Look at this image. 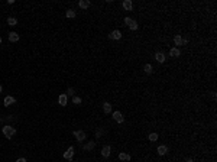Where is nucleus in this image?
<instances>
[{
	"mask_svg": "<svg viewBox=\"0 0 217 162\" xmlns=\"http://www.w3.org/2000/svg\"><path fill=\"white\" fill-rule=\"evenodd\" d=\"M167 152H168V148L165 146V145L158 146V153H159V155H167Z\"/></svg>",
	"mask_w": 217,
	"mask_h": 162,
	"instance_id": "nucleus-15",
	"label": "nucleus"
},
{
	"mask_svg": "<svg viewBox=\"0 0 217 162\" xmlns=\"http://www.w3.org/2000/svg\"><path fill=\"white\" fill-rule=\"evenodd\" d=\"M9 40L10 42H18L19 40V35L16 33V32H10L9 33Z\"/></svg>",
	"mask_w": 217,
	"mask_h": 162,
	"instance_id": "nucleus-13",
	"label": "nucleus"
},
{
	"mask_svg": "<svg viewBox=\"0 0 217 162\" xmlns=\"http://www.w3.org/2000/svg\"><path fill=\"white\" fill-rule=\"evenodd\" d=\"M148 139L151 140V142H156V140H158V133H151Z\"/></svg>",
	"mask_w": 217,
	"mask_h": 162,
	"instance_id": "nucleus-23",
	"label": "nucleus"
},
{
	"mask_svg": "<svg viewBox=\"0 0 217 162\" xmlns=\"http://www.w3.org/2000/svg\"><path fill=\"white\" fill-rule=\"evenodd\" d=\"M78 6H80L81 9H87V7L90 6V2H88V0H81V2H78Z\"/></svg>",
	"mask_w": 217,
	"mask_h": 162,
	"instance_id": "nucleus-16",
	"label": "nucleus"
},
{
	"mask_svg": "<svg viewBox=\"0 0 217 162\" xmlns=\"http://www.w3.org/2000/svg\"><path fill=\"white\" fill-rule=\"evenodd\" d=\"M65 16H67L68 19H72V18H75V12L72 9H68L67 12H65Z\"/></svg>",
	"mask_w": 217,
	"mask_h": 162,
	"instance_id": "nucleus-19",
	"label": "nucleus"
},
{
	"mask_svg": "<svg viewBox=\"0 0 217 162\" xmlns=\"http://www.w3.org/2000/svg\"><path fill=\"white\" fill-rule=\"evenodd\" d=\"M110 146L109 145H106V146H103V149H101V155L104 156V158H109V155H110Z\"/></svg>",
	"mask_w": 217,
	"mask_h": 162,
	"instance_id": "nucleus-10",
	"label": "nucleus"
},
{
	"mask_svg": "<svg viewBox=\"0 0 217 162\" xmlns=\"http://www.w3.org/2000/svg\"><path fill=\"white\" fill-rule=\"evenodd\" d=\"M169 55L172 56V58H177V56L181 55V51L178 49V48H172V49L169 51Z\"/></svg>",
	"mask_w": 217,
	"mask_h": 162,
	"instance_id": "nucleus-12",
	"label": "nucleus"
},
{
	"mask_svg": "<svg viewBox=\"0 0 217 162\" xmlns=\"http://www.w3.org/2000/svg\"><path fill=\"white\" fill-rule=\"evenodd\" d=\"M109 38H110V39H116L117 40V39H120L122 38V33H120V31H113L112 33L109 35Z\"/></svg>",
	"mask_w": 217,
	"mask_h": 162,
	"instance_id": "nucleus-8",
	"label": "nucleus"
},
{
	"mask_svg": "<svg viewBox=\"0 0 217 162\" xmlns=\"http://www.w3.org/2000/svg\"><path fill=\"white\" fill-rule=\"evenodd\" d=\"M16 162H26V159H25V158H19Z\"/></svg>",
	"mask_w": 217,
	"mask_h": 162,
	"instance_id": "nucleus-26",
	"label": "nucleus"
},
{
	"mask_svg": "<svg viewBox=\"0 0 217 162\" xmlns=\"http://www.w3.org/2000/svg\"><path fill=\"white\" fill-rule=\"evenodd\" d=\"M67 96H74V88H68V94Z\"/></svg>",
	"mask_w": 217,
	"mask_h": 162,
	"instance_id": "nucleus-25",
	"label": "nucleus"
},
{
	"mask_svg": "<svg viewBox=\"0 0 217 162\" xmlns=\"http://www.w3.org/2000/svg\"><path fill=\"white\" fill-rule=\"evenodd\" d=\"M0 44H2V36H0Z\"/></svg>",
	"mask_w": 217,
	"mask_h": 162,
	"instance_id": "nucleus-29",
	"label": "nucleus"
},
{
	"mask_svg": "<svg viewBox=\"0 0 217 162\" xmlns=\"http://www.w3.org/2000/svg\"><path fill=\"white\" fill-rule=\"evenodd\" d=\"M2 132H3V135L7 137V139H12V137L16 135V129L12 128V126H4V128L2 129Z\"/></svg>",
	"mask_w": 217,
	"mask_h": 162,
	"instance_id": "nucleus-1",
	"label": "nucleus"
},
{
	"mask_svg": "<svg viewBox=\"0 0 217 162\" xmlns=\"http://www.w3.org/2000/svg\"><path fill=\"white\" fill-rule=\"evenodd\" d=\"M67 100H68V96L67 94H61V96L58 97V101L61 106H67Z\"/></svg>",
	"mask_w": 217,
	"mask_h": 162,
	"instance_id": "nucleus-9",
	"label": "nucleus"
},
{
	"mask_svg": "<svg viewBox=\"0 0 217 162\" xmlns=\"http://www.w3.org/2000/svg\"><path fill=\"white\" fill-rule=\"evenodd\" d=\"M113 119H115L117 123H123L124 122V117H123V114H122L120 112H115L113 113Z\"/></svg>",
	"mask_w": 217,
	"mask_h": 162,
	"instance_id": "nucleus-5",
	"label": "nucleus"
},
{
	"mask_svg": "<svg viewBox=\"0 0 217 162\" xmlns=\"http://www.w3.org/2000/svg\"><path fill=\"white\" fill-rule=\"evenodd\" d=\"M72 156H74V148H70V149H67L64 152V159H67V161H71Z\"/></svg>",
	"mask_w": 217,
	"mask_h": 162,
	"instance_id": "nucleus-3",
	"label": "nucleus"
},
{
	"mask_svg": "<svg viewBox=\"0 0 217 162\" xmlns=\"http://www.w3.org/2000/svg\"><path fill=\"white\" fill-rule=\"evenodd\" d=\"M2 90H3V88H2V85H0V93H2Z\"/></svg>",
	"mask_w": 217,
	"mask_h": 162,
	"instance_id": "nucleus-28",
	"label": "nucleus"
},
{
	"mask_svg": "<svg viewBox=\"0 0 217 162\" xmlns=\"http://www.w3.org/2000/svg\"><path fill=\"white\" fill-rule=\"evenodd\" d=\"M74 136H75V139H77L78 142H83V140L85 139V132H83V130H75V132H74Z\"/></svg>",
	"mask_w": 217,
	"mask_h": 162,
	"instance_id": "nucleus-4",
	"label": "nucleus"
},
{
	"mask_svg": "<svg viewBox=\"0 0 217 162\" xmlns=\"http://www.w3.org/2000/svg\"><path fill=\"white\" fill-rule=\"evenodd\" d=\"M103 110H104V113H112V104L110 103H104L103 104Z\"/></svg>",
	"mask_w": 217,
	"mask_h": 162,
	"instance_id": "nucleus-18",
	"label": "nucleus"
},
{
	"mask_svg": "<svg viewBox=\"0 0 217 162\" xmlns=\"http://www.w3.org/2000/svg\"><path fill=\"white\" fill-rule=\"evenodd\" d=\"M185 162H194V161H192V159H187Z\"/></svg>",
	"mask_w": 217,
	"mask_h": 162,
	"instance_id": "nucleus-27",
	"label": "nucleus"
},
{
	"mask_svg": "<svg viewBox=\"0 0 217 162\" xmlns=\"http://www.w3.org/2000/svg\"><path fill=\"white\" fill-rule=\"evenodd\" d=\"M7 23H9L10 26H15V25H18V20H16V18H12V16H10V18L7 19Z\"/></svg>",
	"mask_w": 217,
	"mask_h": 162,
	"instance_id": "nucleus-22",
	"label": "nucleus"
},
{
	"mask_svg": "<svg viewBox=\"0 0 217 162\" xmlns=\"http://www.w3.org/2000/svg\"><path fill=\"white\" fill-rule=\"evenodd\" d=\"M174 42H175V45H177V47L184 45V39H182V36H181V35H177V36L174 38Z\"/></svg>",
	"mask_w": 217,
	"mask_h": 162,
	"instance_id": "nucleus-11",
	"label": "nucleus"
},
{
	"mask_svg": "<svg viewBox=\"0 0 217 162\" xmlns=\"http://www.w3.org/2000/svg\"><path fill=\"white\" fill-rule=\"evenodd\" d=\"M94 146H96V143H94V142H88L87 145H84V146H83V149L84 151H90V149H93Z\"/></svg>",
	"mask_w": 217,
	"mask_h": 162,
	"instance_id": "nucleus-20",
	"label": "nucleus"
},
{
	"mask_svg": "<svg viewBox=\"0 0 217 162\" xmlns=\"http://www.w3.org/2000/svg\"><path fill=\"white\" fill-rule=\"evenodd\" d=\"M15 101H16V99H15V97H12V96H6V97H4V101H3V104H4V106H10V104H13V103H15Z\"/></svg>",
	"mask_w": 217,
	"mask_h": 162,
	"instance_id": "nucleus-6",
	"label": "nucleus"
},
{
	"mask_svg": "<svg viewBox=\"0 0 217 162\" xmlns=\"http://www.w3.org/2000/svg\"><path fill=\"white\" fill-rule=\"evenodd\" d=\"M122 6H123V9H126V10H132V9H133V3H132V0H124L123 3H122Z\"/></svg>",
	"mask_w": 217,
	"mask_h": 162,
	"instance_id": "nucleus-7",
	"label": "nucleus"
},
{
	"mask_svg": "<svg viewBox=\"0 0 217 162\" xmlns=\"http://www.w3.org/2000/svg\"><path fill=\"white\" fill-rule=\"evenodd\" d=\"M119 159H120V161H130V155L129 153L122 152V153H119Z\"/></svg>",
	"mask_w": 217,
	"mask_h": 162,
	"instance_id": "nucleus-17",
	"label": "nucleus"
},
{
	"mask_svg": "<svg viewBox=\"0 0 217 162\" xmlns=\"http://www.w3.org/2000/svg\"><path fill=\"white\" fill-rule=\"evenodd\" d=\"M72 103H74V104H80L81 103V99H80V97H72Z\"/></svg>",
	"mask_w": 217,
	"mask_h": 162,
	"instance_id": "nucleus-24",
	"label": "nucleus"
},
{
	"mask_svg": "<svg viewBox=\"0 0 217 162\" xmlns=\"http://www.w3.org/2000/svg\"><path fill=\"white\" fill-rule=\"evenodd\" d=\"M124 23H126V25L129 26L132 31H138V28H139L138 22H136V20H133L132 18H124Z\"/></svg>",
	"mask_w": 217,
	"mask_h": 162,
	"instance_id": "nucleus-2",
	"label": "nucleus"
},
{
	"mask_svg": "<svg viewBox=\"0 0 217 162\" xmlns=\"http://www.w3.org/2000/svg\"><path fill=\"white\" fill-rule=\"evenodd\" d=\"M143 71L146 72V74H152V71H153V68H152L151 64H146L145 67H143Z\"/></svg>",
	"mask_w": 217,
	"mask_h": 162,
	"instance_id": "nucleus-21",
	"label": "nucleus"
},
{
	"mask_svg": "<svg viewBox=\"0 0 217 162\" xmlns=\"http://www.w3.org/2000/svg\"><path fill=\"white\" fill-rule=\"evenodd\" d=\"M155 59L158 61V62H164V61H165V55L162 52H156L155 54Z\"/></svg>",
	"mask_w": 217,
	"mask_h": 162,
	"instance_id": "nucleus-14",
	"label": "nucleus"
}]
</instances>
